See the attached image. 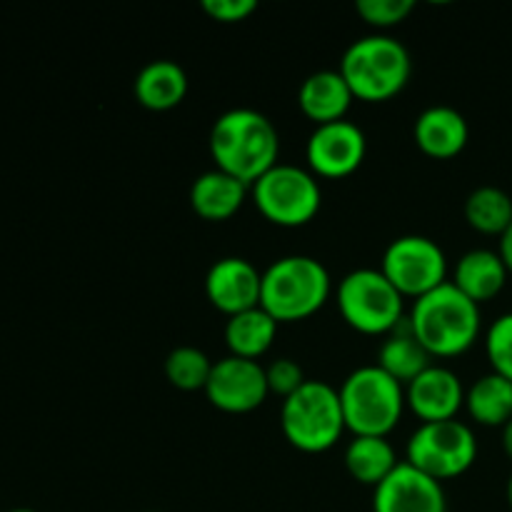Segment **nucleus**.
<instances>
[{
	"mask_svg": "<svg viewBox=\"0 0 512 512\" xmlns=\"http://www.w3.org/2000/svg\"><path fill=\"white\" fill-rule=\"evenodd\" d=\"M210 153L220 170L253 185L278 163V130L260 110H225L210 130Z\"/></svg>",
	"mask_w": 512,
	"mask_h": 512,
	"instance_id": "1",
	"label": "nucleus"
},
{
	"mask_svg": "<svg viewBox=\"0 0 512 512\" xmlns=\"http://www.w3.org/2000/svg\"><path fill=\"white\" fill-rule=\"evenodd\" d=\"M413 333L430 355H460L478 340L480 305L470 300L453 280L415 298L408 315Z\"/></svg>",
	"mask_w": 512,
	"mask_h": 512,
	"instance_id": "2",
	"label": "nucleus"
},
{
	"mask_svg": "<svg viewBox=\"0 0 512 512\" xmlns=\"http://www.w3.org/2000/svg\"><path fill=\"white\" fill-rule=\"evenodd\" d=\"M333 280L328 268L310 255H285L263 270L260 305L278 323L303 320L328 300Z\"/></svg>",
	"mask_w": 512,
	"mask_h": 512,
	"instance_id": "3",
	"label": "nucleus"
},
{
	"mask_svg": "<svg viewBox=\"0 0 512 512\" xmlns=\"http://www.w3.org/2000/svg\"><path fill=\"white\" fill-rule=\"evenodd\" d=\"M340 73L355 98L380 103L405 88L413 70L408 48L393 35H365L345 48Z\"/></svg>",
	"mask_w": 512,
	"mask_h": 512,
	"instance_id": "4",
	"label": "nucleus"
},
{
	"mask_svg": "<svg viewBox=\"0 0 512 512\" xmlns=\"http://www.w3.org/2000/svg\"><path fill=\"white\" fill-rule=\"evenodd\" d=\"M280 428L288 443L305 453H323L333 448L345 430L340 393L325 380H305L283 400Z\"/></svg>",
	"mask_w": 512,
	"mask_h": 512,
	"instance_id": "5",
	"label": "nucleus"
},
{
	"mask_svg": "<svg viewBox=\"0 0 512 512\" xmlns=\"http://www.w3.org/2000/svg\"><path fill=\"white\" fill-rule=\"evenodd\" d=\"M345 428L355 435H388L405 408L403 383L378 363L360 365L340 385Z\"/></svg>",
	"mask_w": 512,
	"mask_h": 512,
	"instance_id": "6",
	"label": "nucleus"
},
{
	"mask_svg": "<svg viewBox=\"0 0 512 512\" xmlns=\"http://www.w3.org/2000/svg\"><path fill=\"white\" fill-rule=\"evenodd\" d=\"M338 305L348 325L360 333H390L403 315V293L380 268L350 270L338 285Z\"/></svg>",
	"mask_w": 512,
	"mask_h": 512,
	"instance_id": "7",
	"label": "nucleus"
},
{
	"mask_svg": "<svg viewBox=\"0 0 512 512\" xmlns=\"http://www.w3.org/2000/svg\"><path fill=\"white\" fill-rule=\"evenodd\" d=\"M253 200L260 213L275 225H303L320 210V185L310 170L293 163H275L253 185Z\"/></svg>",
	"mask_w": 512,
	"mask_h": 512,
	"instance_id": "8",
	"label": "nucleus"
},
{
	"mask_svg": "<svg viewBox=\"0 0 512 512\" xmlns=\"http://www.w3.org/2000/svg\"><path fill=\"white\" fill-rule=\"evenodd\" d=\"M475 458L478 440L463 420L420 423L408 440V463L435 480L458 478L475 463Z\"/></svg>",
	"mask_w": 512,
	"mask_h": 512,
	"instance_id": "9",
	"label": "nucleus"
},
{
	"mask_svg": "<svg viewBox=\"0 0 512 512\" xmlns=\"http://www.w3.org/2000/svg\"><path fill=\"white\" fill-rule=\"evenodd\" d=\"M380 270L403 293V298H420L445 283L448 258L428 235H400L385 248Z\"/></svg>",
	"mask_w": 512,
	"mask_h": 512,
	"instance_id": "10",
	"label": "nucleus"
},
{
	"mask_svg": "<svg viewBox=\"0 0 512 512\" xmlns=\"http://www.w3.org/2000/svg\"><path fill=\"white\" fill-rule=\"evenodd\" d=\"M268 375L258 360L225 355L210 370L205 395L225 413H250L268 398Z\"/></svg>",
	"mask_w": 512,
	"mask_h": 512,
	"instance_id": "11",
	"label": "nucleus"
},
{
	"mask_svg": "<svg viewBox=\"0 0 512 512\" xmlns=\"http://www.w3.org/2000/svg\"><path fill=\"white\" fill-rule=\"evenodd\" d=\"M368 150L365 133L353 120H333L315 125L305 145V158L313 173L325 178H343L360 168Z\"/></svg>",
	"mask_w": 512,
	"mask_h": 512,
	"instance_id": "12",
	"label": "nucleus"
},
{
	"mask_svg": "<svg viewBox=\"0 0 512 512\" xmlns=\"http://www.w3.org/2000/svg\"><path fill=\"white\" fill-rule=\"evenodd\" d=\"M373 512H448L440 480L400 460L393 473L375 485Z\"/></svg>",
	"mask_w": 512,
	"mask_h": 512,
	"instance_id": "13",
	"label": "nucleus"
},
{
	"mask_svg": "<svg viewBox=\"0 0 512 512\" xmlns=\"http://www.w3.org/2000/svg\"><path fill=\"white\" fill-rule=\"evenodd\" d=\"M260 288H263V273L250 260L238 255L215 260L205 275V293L210 303L228 313V318L260 305Z\"/></svg>",
	"mask_w": 512,
	"mask_h": 512,
	"instance_id": "14",
	"label": "nucleus"
},
{
	"mask_svg": "<svg viewBox=\"0 0 512 512\" xmlns=\"http://www.w3.org/2000/svg\"><path fill=\"white\" fill-rule=\"evenodd\" d=\"M405 403L423 423L453 420L465 403V388L458 375L443 365H430L405 388Z\"/></svg>",
	"mask_w": 512,
	"mask_h": 512,
	"instance_id": "15",
	"label": "nucleus"
},
{
	"mask_svg": "<svg viewBox=\"0 0 512 512\" xmlns=\"http://www.w3.org/2000/svg\"><path fill=\"white\" fill-rule=\"evenodd\" d=\"M468 138V120L453 105H430L415 120V143L433 158H453Z\"/></svg>",
	"mask_w": 512,
	"mask_h": 512,
	"instance_id": "16",
	"label": "nucleus"
},
{
	"mask_svg": "<svg viewBox=\"0 0 512 512\" xmlns=\"http://www.w3.org/2000/svg\"><path fill=\"white\" fill-rule=\"evenodd\" d=\"M353 98V90L340 70H315L298 90V105L315 125L343 120Z\"/></svg>",
	"mask_w": 512,
	"mask_h": 512,
	"instance_id": "17",
	"label": "nucleus"
},
{
	"mask_svg": "<svg viewBox=\"0 0 512 512\" xmlns=\"http://www.w3.org/2000/svg\"><path fill=\"white\" fill-rule=\"evenodd\" d=\"M250 185L215 168L198 175L190 185V205L205 220H228L245 203Z\"/></svg>",
	"mask_w": 512,
	"mask_h": 512,
	"instance_id": "18",
	"label": "nucleus"
},
{
	"mask_svg": "<svg viewBox=\"0 0 512 512\" xmlns=\"http://www.w3.org/2000/svg\"><path fill=\"white\" fill-rule=\"evenodd\" d=\"M135 98L150 110H170L188 93V75L175 60L158 58L145 63L135 75Z\"/></svg>",
	"mask_w": 512,
	"mask_h": 512,
	"instance_id": "19",
	"label": "nucleus"
},
{
	"mask_svg": "<svg viewBox=\"0 0 512 512\" xmlns=\"http://www.w3.org/2000/svg\"><path fill=\"white\" fill-rule=\"evenodd\" d=\"M430 358H433V355H430L428 348L415 338L413 325H410L408 318H403L395 325V330H390L388 338L383 340V345H380L378 350L380 368H383L385 373L393 375L398 383L405 385L433 365Z\"/></svg>",
	"mask_w": 512,
	"mask_h": 512,
	"instance_id": "20",
	"label": "nucleus"
},
{
	"mask_svg": "<svg viewBox=\"0 0 512 512\" xmlns=\"http://www.w3.org/2000/svg\"><path fill=\"white\" fill-rule=\"evenodd\" d=\"M505 280H508V268H505L503 258L488 248L468 250L458 260L453 275V283L478 305L483 300L495 298L505 288Z\"/></svg>",
	"mask_w": 512,
	"mask_h": 512,
	"instance_id": "21",
	"label": "nucleus"
},
{
	"mask_svg": "<svg viewBox=\"0 0 512 512\" xmlns=\"http://www.w3.org/2000/svg\"><path fill=\"white\" fill-rule=\"evenodd\" d=\"M275 333H278V320L263 305L230 315L228 323H225L228 348L240 358L258 360L273 345Z\"/></svg>",
	"mask_w": 512,
	"mask_h": 512,
	"instance_id": "22",
	"label": "nucleus"
},
{
	"mask_svg": "<svg viewBox=\"0 0 512 512\" xmlns=\"http://www.w3.org/2000/svg\"><path fill=\"white\" fill-rule=\"evenodd\" d=\"M398 463L395 448L383 435H355L345 448V465H348L350 475L373 488L383 483Z\"/></svg>",
	"mask_w": 512,
	"mask_h": 512,
	"instance_id": "23",
	"label": "nucleus"
},
{
	"mask_svg": "<svg viewBox=\"0 0 512 512\" xmlns=\"http://www.w3.org/2000/svg\"><path fill=\"white\" fill-rule=\"evenodd\" d=\"M465 405L480 425L503 428L512 418V383L498 373L483 375L465 393Z\"/></svg>",
	"mask_w": 512,
	"mask_h": 512,
	"instance_id": "24",
	"label": "nucleus"
},
{
	"mask_svg": "<svg viewBox=\"0 0 512 512\" xmlns=\"http://www.w3.org/2000/svg\"><path fill=\"white\" fill-rule=\"evenodd\" d=\"M465 218L480 233L503 235L512 223V198L503 188L480 185L465 200Z\"/></svg>",
	"mask_w": 512,
	"mask_h": 512,
	"instance_id": "25",
	"label": "nucleus"
},
{
	"mask_svg": "<svg viewBox=\"0 0 512 512\" xmlns=\"http://www.w3.org/2000/svg\"><path fill=\"white\" fill-rule=\"evenodd\" d=\"M210 370H213V363L208 355L193 345H180V348L170 350L165 358V375L180 390H205Z\"/></svg>",
	"mask_w": 512,
	"mask_h": 512,
	"instance_id": "26",
	"label": "nucleus"
},
{
	"mask_svg": "<svg viewBox=\"0 0 512 512\" xmlns=\"http://www.w3.org/2000/svg\"><path fill=\"white\" fill-rule=\"evenodd\" d=\"M485 350L493 365V373L503 375L512 383V313L500 315L488 330L485 338Z\"/></svg>",
	"mask_w": 512,
	"mask_h": 512,
	"instance_id": "27",
	"label": "nucleus"
},
{
	"mask_svg": "<svg viewBox=\"0 0 512 512\" xmlns=\"http://www.w3.org/2000/svg\"><path fill=\"white\" fill-rule=\"evenodd\" d=\"M413 0H358L355 10L368 20L370 25L388 28V25L400 23L413 13Z\"/></svg>",
	"mask_w": 512,
	"mask_h": 512,
	"instance_id": "28",
	"label": "nucleus"
},
{
	"mask_svg": "<svg viewBox=\"0 0 512 512\" xmlns=\"http://www.w3.org/2000/svg\"><path fill=\"white\" fill-rule=\"evenodd\" d=\"M265 375H268V388L270 393H278L283 398L293 395L300 385L305 383L303 368H300L295 360L290 358H278L265 368Z\"/></svg>",
	"mask_w": 512,
	"mask_h": 512,
	"instance_id": "29",
	"label": "nucleus"
},
{
	"mask_svg": "<svg viewBox=\"0 0 512 512\" xmlns=\"http://www.w3.org/2000/svg\"><path fill=\"white\" fill-rule=\"evenodd\" d=\"M203 10L220 23H238L258 10V0H203Z\"/></svg>",
	"mask_w": 512,
	"mask_h": 512,
	"instance_id": "30",
	"label": "nucleus"
},
{
	"mask_svg": "<svg viewBox=\"0 0 512 512\" xmlns=\"http://www.w3.org/2000/svg\"><path fill=\"white\" fill-rule=\"evenodd\" d=\"M498 253H500V258H503L508 273H512V223L508 225V230L500 235V250H498Z\"/></svg>",
	"mask_w": 512,
	"mask_h": 512,
	"instance_id": "31",
	"label": "nucleus"
},
{
	"mask_svg": "<svg viewBox=\"0 0 512 512\" xmlns=\"http://www.w3.org/2000/svg\"><path fill=\"white\" fill-rule=\"evenodd\" d=\"M503 448L505 453H508V458L512 460V418L503 425Z\"/></svg>",
	"mask_w": 512,
	"mask_h": 512,
	"instance_id": "32",
	"label": "nucleus"
},
{
	"mask_svg": "<svg viewBox=\"0 0 512 512\" xmlns=\"http://www.w3.org/2000/svg\"><path fill=\"white\" fill-rule=\"evenodd\" d=\"M508 503H510V508H512V473H510V478H508Z\"/></svg>",
	"mask_w": 512,
	"mask_h": 512,
	"instance_id": "33",
	"label": "nucleus"
},
{
	"mask_svg": "<svg viewBox=\"0 0 512 512\" xmlns=\"http://www.w3.org/2000/svg\"><path fill=\"white\" fill-rule=\"evenodd\" d=\"M10 512H35V510H28V508H18V510H10Z\"/></svg>",
	"mask_w": 512,
	"mask_h": 512,
	"instance_id": "34",
	"label": "nucleus"
},
{
	"mask_svg": "<svg viewBox=\"0 0 512 512\" xmlns=\"http://www.w3.org/2000/svg\"><path fill=\"white\" fill-rule=\"evenodd\" d=\"M150 512H158V510H150Z\"/></svg>",
	"mask_w": 512,
	"mask_h": 512,
	"instance_id": "35",
	"label": "nucleus"
}]
</instances>
